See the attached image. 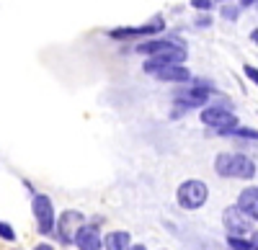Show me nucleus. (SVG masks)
I'll return each instance as SVG.
<instances>
[{"instance_id":"f3484780","label":"nucleus","mask_w":258,"mask_h":250,"mask_svg":"<svg viewBox=\"0 0 258 250\" xmlns=\"http://www.w3.org/2000/svg\"><path fill=\"white\" fill-rule=\"evenodd\" d=\"M0 242H6V245H18V232H16V227L8 222V219H0Z\"/></svg>"},{"instance_id":"f257e3e1","label":"nucleus","mask_w":258,"mask_h":250,"mask_svg":"<svg viewBox=\"0 0 258 250\" xmlns=\"http://www.w3.org/2000/svg\"><path fill=\"white\" fill-rule=\"evenodd\" d=\"M212 173L220 181H238L255 183L258 178V160L245 150H220L212 157Z\"/></svg>"},{"instance_id":"393cba45","label":"nucleus","mask_w":258,"mask_h":250,"mask_svg":"<svg viewBox=\"0 0 258 250\" xmlns=\"http://www.w3.org/2000/svg\"><path fill=\"white\" fill-rule=\"evenodd\" d=\"M238 6H240V11H250L258 6V0H238Z\"/></svg>"},{"instance_id":"f8f14e48","label":"nucleus","mask_w":258,"mask_h":250,"mask_svg":"<svg viewBox=\"0 0 258 250\" xmlns=\"http://www.w3.org/2000/svg\"><path fill=\"white\" fill-rule=\"evenodd\" d=\"M173 41H178V44H186V41H181V39H176V36H150V39H142V41H137V44L132 47V52L135 54H142V57H153V54H158V52H163L165 47H170Z\"/></svg>"},{"instance_id":"39448f33","label":"nucleus","mask_w":258,"mask_h":250,"mask_svg":"<svg viewBox=\"0 0 258 250\" xmlns=\"http://www.w3.org/2000/svg\"><path fill=\"white\" fill-rule=\"evenodd\" d=\"M31 219H34V232L39 235V240H52L54 224H57V206L49 194L36 191L31 196Z\"/></svg>"},{"instance_id":"c756f323","label":"nucleus","mask_w":258,"mask_h":250,"mask_svg":"<svg viewBox=\"0 0 258 250\" xmlns=\"http://www.w3.org/2000/svg\"><path fill=\"white\" fill-rule=\"evenodd\" d=\"M11 250H24V247H18V245H13V247H11Z\"/></svg>"},{"instance_id":"f03ea898","label":"nucleus","mask_w":258,"mask_h":250,"mask_svg":"<svg viewBox=\"0 0 258 250\" xmlns=\"http://www.w3.org/2000/svg\"><path fill=\"white\" fill-rule=\"evenodd\" d=\"M214 96H220V88L214 86L209 77L194 75V80L188 82V86H178L173 93H170V106H173L170 119H181L188 111H202Z\"/></svg>"},{"instance_id":"423d86ee","label":"nucleus","mask_w":258,"mask_h":250,"mask_svg":"<svg viewBox=\"0 0 258 250\" xmlns=\"http://www.w3.org/2000/svg\"><path fill=\"white\" fill-rule=\"evenodd\" d=\"M88 222V214L83 209H75V206H68V209L57 212V224H54V232H52V242L62 250L73 247V240L78 235V230Z\"/></svg>"},{"instance_id":"9b49d317","label":"nucleus","mask_w":258,"mask_h":250,"mask_svg":"<svg viewBox=\"0 0 258 250\" xmlns=\"http://www.w3.org/2000/svg\"><path fill=\"white\" fill-rule=\"evenodd\" d=\"M73 247L75 250H103V230L91 222H85L73 240Z\"/></svg>"},{"instance_id":"4468645a","label":"nucleus","mask_w":258,"mask_h":250,"mask_svg":"<svg viewBox=\"0 0 258 250\" xmlns=\"http://www.w3.org/2000/svg\"><path fill=\"white\" fill-rule=\"evenodd\" d=\"M135 245L132 232L124 230V227H116V230H106L103 232V250H129Z\"/></svg>"},{"instance_id":"c85d7f7f","label":"nucleus","mask_w":258,"mask_h":250,"mask_svg":"<svg viewBox=\"0 0 258 250\" xmlns=\"http://www.w3.org/2000/svg\"><path fill=\"white\" fill-rule=\"evenodd\" d=\"M217 6H225V3H238V0H214Z\"/></svg>"},{"instance_id":"aec40b11","label":"nucleus","mask_w":258,"mask_h":250,"mask_svg":"<svg viewBox=\"0 0 258 250\" xmlns=\"http://www.w3.org/2000/svg\"><path fill=\"white\" fill-rule=\"evenodd\" d=\"M188 6L194 8V13H212L214 8H217L214 0H188Z\"/></svg>"},{"instance_id":"5701e85b","label":"nucleus","mask_w":258,"mask_h":250,"mask_svg":"<svg viewBox=\"0 0 258 250\" xmlns=\"http://www.w3.org/2000/svg\"><path fill=\"white\" fill-rule=\"evenodd\" d=\"M88 222L103 230V227H106V214H91V217H88Z\"/></svg>"},{"instance_id":"b1692460","label":"nucleus","mask_w":258,"mask_h":250,"mask_svg":"<svg viewBox=\"0 0 258 250\" xmlns=\"http://www.w3.org/2000/svg\"><path fill=\"white\" fill-rule=\"evenodd\" d=\"M21 183H24V189H26V194H29V199H31V196L36 194V186H34L29 178H21Z\"/></svg>"},{"instance_id":"7ed1b4c3","label":"nucleus","mask_w":258,"mask_h":250,"mask_svg":"<svg viewBox=\"0 0 258 250\" xmlns=\"http://www.w3.org/2000/svg\"><path fill=\"white\" fill-rule=\"evenodd\" d=\"M199 121H202V127L209 129V137H217L220 132L235 129L240 124L238 114H235V103L225 93L214 96L207 106L199 111Z\"/></svg>"},{"instance_id":"dca6fc26","label":"nucleus","mask_w":258,"mask_h":250,"mask_svg":"<svg viewBox=\"0 0 258 250\" xmlns=\"http://www.w3.org/2000/svg\"><path fill=\"white\" fill-rule=\"evenodd\" d=\"M217 11H220V18H222V21H227V24H238L240 16H243V11H240V6H238V3H225V6H217Z\"/></svg>"},{"instance_id":"9d476101","label":"nucleus","mask_w":258,"mask_h":250,"mask_svg":"<svg viewBox=\"0 0 258 250\" xmlns=\"http://www.w3.org/2000/svg\"><path fill=\"white\" fill-rule=\"evenodd\" d=\"M238 209L258 227V183H245L240 186V191L235 194V201H232Z\"/></svg>"},{"instance_id":"7c9ffc66","label":"nucleus","mask_w":258,"mask_h":250,"mask_svg":"<svg viewBox=\"0 0 258 250\" xmlns=\"http://www.w3.org/2000/svg\"><path fill=\"white\" fill-rule=\"evenodd\" d=\"M155 250H170V247H155Z\"/></svg>"},{"instance_id":"ddd939ff","label":"nucleus","mask_w":258,"mask_h":250,"mask_svg":"<svg viewBox=\"0 0 258 250\" xmlns=\"http://www.w3.org/2000/svg\"><path fill=\"white\" fill-rule=\"evenodd\" d=\"M153 77L160 82H168V86H188L194 80V72L188 70V65H168V67L158 70Z\"/></svg>"},{"instance_id":"2eb2a0df","label":"nucleus","mask_w":258,"mask_h":250,"mask_svg":"<svg viewBox=\"0 0 258 250\" xmlns=\"http://www.w3.org/2000/svg\"><path fill=\"white\" fill-rule=\"evenodd\" d=\"M217 137H222V139H232V142H245V144H258V129L250 127V124H238L235 129L220 132Z\"/></svg>"},{"instance_id":"a211bd4d","label":"nucleus","mask_w":258,"mask_h":250,"mask_svg":"<svg viewBox=\"0 0 258 250\" xmlns=\"http://www.w3.org/2000/svg\"><path fill=\"white\" fill-rule=\"evenodd\" d=\"M225 250H253L250 237H235V235H225Z\"/></svg>"},{"instance_id":"1a4fd4ad","label":"nucleus","mask_w":258,"mask_h":250,"mask_svg":"<svg viewBox=\"0 0 258 250\" xmlns=\"http://www.w3.org/2000/svg\"><path fill=\"white\" fill-rule=\"evenodd\" d=\"M220 222H222V232H225V235H235V237H250L253 230H255V224H253L235 204L222 206Z\"/></svg>"},{"instance_id":"6e6552de","label":"nucleus","mask_w":258,"mask_h":250,"mask_svg":"<svg viewBox=\"0 0 258 250\" xmlns=\"http://www.w3.org/2000/svg\"><path fill=\"white\" fill-rule=\"evenodd\" d=\"M186 59H188V49L186 44H178V41H173L170 47H165L163 52L153 54V57H145L142 59V72L153 77L158 70L168 67V65H186Z\"/></svg>"},{"instance_id":"bb28decb","label":"nucleus","mask_w":258,"mask_h":250,"mask_svg":"<svg viewBox=\"0 0 258 250\" xmlns=\"http://www.w3.org/2000/svg\"><path fill=\"white\" fill-rule=\"evenodd\" d=\"M250 242H253V250H258V227H255L253 235H250Z\"/></svg>"},{"instance_id":"4be33fe9","label":"nucleus","mask_w":258,"mask_h":250,"mask_svg":"<svg viewBox=\"0 0 258 250\" xmlns=\"http://www.w3.org/2000/svg\"><path fill=\"white\" fill-rule=\"evenodd\" d=\"M31 250H57V245H54L52 240H36V242L31 245Z\"/></svg>"},{"instance_id":"6ab92c4d","label":"nucleus","mask_w":258,"mask_h":250,"mask_svg":"<svg viewBox=\"0 0 258 250\" xmlns=\"http://www.w3.org/2000/svg\"><path fill=\"white\" fill-rule=\"evenodd\" d=\"M191 26L199 29V31H209L214 26V16L212 13H197V16H194V21H191Z\"/></svg>"},{"instance_id":"412c9836","label":"nucleus","mask_w":258,"mask_h":250,"mask_svg":"<svg viewBox=\"0 0 258 250\" xmlns=\"http://www.w3.org/2000/svg\"><path fill=\"white\" fill-rule=\"evenodd\" d=\"M243 75L253 82V86L258 88V67L255 65H250V62H245V65H243Z\"/></svg>"},{"instance_id":"2f4dec72","label":"nucleus","mask_w":258,"mask_h":250,"mask_svg":"<svg viewBox=\"0 0 258 250\" xmlns=\"http://www.w3.org/2000/svg\"><path fill=\"white\" fill-rule=\"evenodd\" d=\"M255 11H258V6H255Z\"/></svg>"},{"instance_id":"20e7f679","label":"nucleus","mask_w":258,"mask_h":250,"mask_svg":"<svg viewBox=\"0 0 258 250\" xmlns=\"http://www.w3.org/2000/svg\"><path fill=\"white\" fill-rule=\"evenodd\" d=\"M209 199H212V186L204 178H183L173 191L176 206L188 214H197V212L207 209Z\"/></svg>"},{"instance_id":"cd10ccee","label":"nucleus","mask_w":258,"mask_h":250,"mask_svg":"<svg viewBox=\"0 0 258 250\" xmlns=\"http://www.w3.org/2000/svg\"><path fill=\"white\" fill-rule=\"evenodd\" d=\"M129 250H150V247H147L145 242H135V245H132V247H129Z\"/></svg>"},{"instance_id":"a878e982","label":"nucleus","mask_w":258,"mask_h":250,"mask_svg":"<svg viewBox=\"0 0 258 250\" xmlns=\"http://www.w3.org/2000/svg\"><path fill=\"white\" fill-rule=\"evenodd\" d=\"M248 39H250V41H253V44L258 47V26H253V29H250V34H248Z\"/></svg>"},{"instance_id":"0eeeda50","label":"nucleus","mask_w":258,"mask_h":250,"mask_svg":"<svg viewBox=\"0 0 258 250\" xmlns=\"http://www.w3.org/2000/svg\"><path fill=\"white\" fill-rule=\"evenodd\" d=\"M165 16H153L142 26H116V29H109L106 36L114 39V41H142V39H150V36H163L165 34Z\"/></svg>"}]
</instances>
